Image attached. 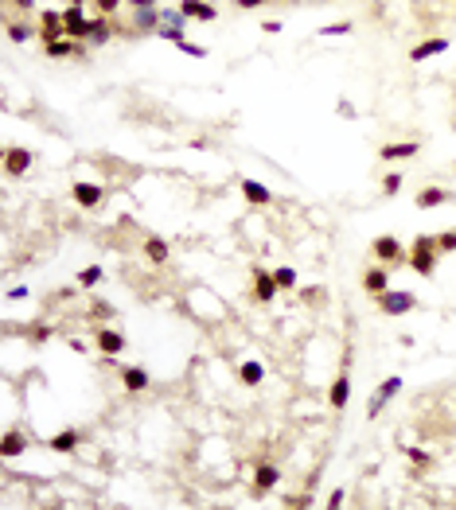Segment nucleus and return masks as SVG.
<instances>
[{
  "label": "nucleus",
  "instance_id": "obj_1",
  "mask_svg": "<svg viewBox=\"0 0 456 510\" xmlns=\"http://www.w3.org/2000/svg\"><path fill=\"white\" fill-rule=\"evenodd\" d=\"M437 261H441L437 234H417L414 246H410V269H414L417 276H433L437 273Z\"/></svg>",
  "mask_w": 456,
  "mask_h": 510
},
{
  "label": "nucleus",
  "instance_id": "obj_2",
  "mask_svg": "<svg viewBox=\"0 0 456 510\" xmlns=\"http://www.w3.org/2000/svg\"><path fill=\"white\" fill-rule=\"evenodd\" d=\"M371 253H374V261H382V265H410V250H405L394 234H379L371 242Z\"/></svg>",
  "mask_w": 456,
  "mask_h": 510
},
{
  "label": "nucleus",
  "instance_id": "obj_3",
  "mask_svg": "<svg viewBox=\"0 0 456 510\" xmlns=\"http://www.w3.org/2000/svg\"><path fill=\"white\" fill-rule=\"evenodd\" d=\"M281 483V468L270 460H258L253 464V499H265L270 491H277Z\"/></svg>",
  "mask_w": 456,
  "mask_h": 510
},
{
  "label": "nucleus",
  "instance_id": "obj_4",
  "mask_svg": "<svg viewBox=\"0 0 456 510\" xmlns=\"http://www.w3.org/2000/svg\"><path fill=\"white\" fill-rule=\"evenodd\" d=\"M374 304H379L386 316H405V312L417 308V296L414 293H398V288H386L382 296H374Z\"/></svg>",
  "mask_w": 456,
  "mask_h": 510
},
{
  "label": "nucleus",
  "instance_id": "obj_5",
  "mask_svg": "<svg viewBox=\"0 0 456 510\" xmlns=\"http://www.w3.org/2000/svg\"><path fill=\"white\" fill-rule=\"evenodd\" d=\"M277 293H281V288H277L273 269H262V265L253 269V300H258V304H273V300H277Z\"/></svg>",
  "mask_w": 456,
  "mask_h": 510
},
{
  "label": "nucleus",
  "instance_id": "obj_6",
  "mask_svg": "<svg viewBox=\"0 0 456 510\" xmlns=\"http://www.w3.org/2000/svg\"><path fill=\"white\" fill-rule=\"evenodd\" d=\"M32 160H35L32 148H20V144H12V148H4V172H8L12 179H16V176H27Z\"/></svg>",
  "mask_w": 456,
  "mask_h": 510
},
{
  "label": "nucleus",
  "instance_id": "obj_7",
  "mask_svg": "<svg viewBox=\"0 0 456 510\" xmlns=\"http://www.w3.org/2000/svg\"><path fill=\"white\" fill-rule=\"evenodd\" d=\"M67 35V24H63V12L59 8H47L39 16V39H43V47L47 43H55V39H63Z\"/></svg>",
  "mask_w": 456,
  "mask_h": 510
},
{
  "label": "nucleus",
  "instance_id": "obj_8",
  "mask_svg": "<svg viewBox=\"0 0 456 510\" xmlns=\"http://www.w3.org/2000/svg\"><path fill=\"white\" fill-rule=\"evenodd\" d=\"M113 32H121V27H113V24H110V16H94V20H86V43H90V47H101V43H110V39H113Z\"/></svg>",
  "mask_w": 456,
  "mask_h": 510
},
{
  "label": "nucleus",
  "instance_id": "obj_9",
  "mask_svg": "<svg viewBox=\"0 0 456 510\" xmlns=\"http://www.w3.org/2000/svg\"><path fill=\"white\" fill-rule=\"evenodd\" d=\"M94 343H98V351L106 355V359H118V355L129 347V343H125V335L113 331V327H101V331L94 335Z\"/></svg>",
  "mask_w": 456,
  "mask_h": 510
},
{
  "label": "nucleus",
  "instance_id": "obj_10",
  "mask_svg": "<svg viewBox=\"0 0 456 510\" xmlns=\"http://www.w3.org/2000/svg\"><path fill=\"white\" fill-rule=\"evenodd\" d=\"M70 195H75V203L82 210H94V207H101V199H106V187H98V184H75L70 187Z\"/></svg>",
  "mask_w": 456,
  "mask_h": 510
},
{
  "label": "nucleus",
  "instance_id": "obj_11",
  "mask_svg": "<svg viewBox=\"0 0 456 510\" xmlns=\"http://www.w3.org/2000/svg\"><path fill=\"white\" fill-rule=\"evenodd\" d=\"M347 402H351V374H339L336 382L328 385V405H331L336 413H343Z\"/></svg>",
  "mask_w": 456,
  "mask_h": 510
},
{
  "label": "nucleus",
  "instance_id": "obj_12",
  "mask_svg": "<svg viewBox=\"0 0 456 510\" xmlns=\"http://www.w3.org/2000/svg\"><path fill=\"white\" fill-rule=\"evenodd\" d=\"M238 187H242V199L253 203V207H270V203H273V191L262 184V179H242Z\"/></svg>",
  "mask_w": 456,
  "mask_h": 510
},
{
  "label": "nucleus",
  "instance_id": "obj_13",
  "mask_svg": "<svg viewBox=\"0 0 456 510\" xmlns=\"http://www.w3.org/2000/svg\"><path fill=\"white\" fill-rule=\"evenodd\" d=\"M121 385H125L129 393H144L152 385V374L144 366H121Z\"/></svg>",
  "mask_w": 456,
  "mask_h": 510
},
{
  "label": "nucleus",
  "instance_id": "obj_14",
  "mask_svg": "<svg viewBox=\"0 0 456 510\" xmlns=\"http://www.w3.org/2000/svg\"><path fill=\"white\" fill-rule=\"evenodd\" d=\"M179 12H184L187 20H203V24L219 20V8H215V4H207V0H179Z\"/></svg>",
  "mask_w": 456,
  "mask_h": 510
},
{
  "label": "nucleus",
  "instance_id": "obj_15",
  "mask_svg": "<svg viewBox=\"0 0 456 510\" xmlns=\"http://www.w3.org/2000/svg\"><path fill=\"white\" fill-rule=\"evenodd\" d=\"M422 152V144L417 141H402V144H382L379 148V160H386V164H398V160H410Z\"/></svg>",
  "mask_w": 456,
  "mask_h": 510
},
{
  "label": "nucleus",
  "instance_id": "obj_16",
  "mask_svg": "<svg viewBox=\"0 0 456 510\" xmlns=\"http://www.w3.org/2000/svg\"><path fill=\"white\" fill-rule=\"evenodd\" d=\"M47 59H70V55H86V43H78V39H70V35H63V39H55V43H47Z\"/></svg>",
  "mask_w": 456,
  "mask_h": 510
},
{
  "label": "nucleus",
  "instance_id": "obj_17",
  "mask_svg": "<svg viewBox=\"0 0 456 510\" xmlns=\"http://www.w3.org/2000/svg\"><path fill=\"white\" fill-rule=\"evenodd\" d=\"M363 288H367L371 296H382V293L390 288V273H386V265H382V261H379V265H371V269L363 273Z\"/></svg>",
  "mask_w": 456,
  "mask_h": 510
},
{
  "label": "nucleus",
  "instance_id": "obj_18",
  "mask_svg": "<svg viewBox=\"0 0 456 510\" xmlns=\"http://www.w3.org/2000/svg\"><path fill=\"white\" fill-rule=\"evenodd\" d=\"M445 51H448L445 35H437V39H422L414 51H410V63H425V59H433V55H445Z\"/></svg>",
  "mask_w": 456,
  "mask_h": 510
},
{
  "label": "nucleus",
  "instance_id": "obj_19",
  "mask_svg": "<svg viewBox=\"0 0 456 510\" xmlns=\"http://www.w3.org/2000/svg\"><path fill=\"white\" fill-rule=\"evenodd\" d=\"M414 203H417V210H433V207H445V203H452V191H445V187H422Z\"/></svg>",
  "mask_w": 456,
  "mask_h": 510
},
{
  "label": "nucleus",
  "instance_id": "obj_20",
  "mask_svg": "<svg viewBox=\"0 0 456 510\" xmlns=\"http://www.w3.org/2000/svg\"><path fill=\"white\" fill-rule=\"evenodd\" d=\"M141 250H144V257H148L152 265H168V257H172L168 242H164L160 234H148V238H144V246H141Z\"/></svg>",
  "mask_w": 456,
  "mask_h": 510
},
{
  "label": "nucleus",
  "instance_id": "obj_21",
  "mask_svg": "<svg viewBox=\"0 0 456 510\" xmlns=\"http://www.w3.org/2000/svg\"><path fill=\"white\" fill-rule=\"evenodd\" d=\"M160 24H164V16H160V8H133V27L137 32H160Z\"/></svg>",
  "mask_w": 456,
  "mask_h": 510
},
{
  "label": "nucleus",
  "instance_id": "obj_22",
  "mask_svg": "<svg viewBox=\"0 0 456 510\" xmlns=\"http://www.w3.org/2000/svg\"><path fill=\"white\" fill-rule=\"evenodd\" d=\"M78 444H82V433H75V428H63V433H55L47 440L51 452H59V456H67V452H75Z\"/></svg>",
  "mask_w": 456,
  "mask_h": 510
},
{
  "label": "nucleus",
  "instance_id": "obj_23",
  "mask_svg": "<svg viewBox=\"0 0 456 510\" xmlns=\"http://www.w3.org/2000/svg\"><path fill=\"white\" fill-rule=\"evenodd\" d=\"M27 452V436L24 433H8L4 440H0V456L4 460H16V456H24Z\"/></svg>",
  "mask_w": 456,
  "mask_h": 510
},
{
  "label": "nucleus",
  "instance_id": "obj_24",
  "mask_svg": "<svg viewBox=\"0 0 456 510\" xmlns=\"http://www.w3.org/2000/svg\"><path fill=\"white\" fill-rule=\"evenodd\" d=\"M238 378H242L246 385H262V378H265V366L258 359H246L242 366H238Z\"/></svg>",
  "mask_w": 456,
  "mask_h": 510
},
{
  "label": "nucleus",
  "instance_id": "obj_25",
  "mask_svg": "<svg viewBox=\"0 0 456 510\" xmlns=\"http://www.w3.org/2000/svg\"><path fill=\"white\" fill-rule=\"evenodd\" d=\"M101 276H106V269H101V265H86V269H78L75 281H78V288H94Z\"/></svg>",
  "mask_w": 456,
  "mask_h": 510
},
{
  "label": "nucleus",
  "instance_id": "obj_26",
  "mask_svg": "<svg viewBox=\"0 0 456 510\" xmlns=\"http://www.w3.org/2000/svg\"><path fill=\"white\" fill-rule=\"evenodd\" d=\"M35 35H39V27H32V24H16V20L8 24V39L12 43H27V39H35Z\"/></svg>",
  "mask_w": 456,
  "mask_h": 510
},
{
  "label": "nucleus",
  "instance_id": "obj_27",
  "mask_svg": "<svg viewBox=\"0 0 456 510\" xmlns=\"http://www.w3.org/2000/svg\"><path fill=\"white\" fill-rule=\"evenodd\" d=\"M24 335H27V343H35V347H39V343H51V335H55V327H51V324H32Z\"/></svg>",
  "mask_w": 456,
  "mask_h": 510
},
{
  "label": "nucleus",
  "instance_id": "obj_28",
  "mask_svg": "<svg viewBox=\"0 0 456 510\" xmlns=\"http://www.w3.org/2000/svg\"><path fill=\"white\" fill-rule=\"evenodd\" d=\"M273 276H277V288H281V293H293V288H296V269L277 265V269H273Z\"/></svg>",
  "mask_w": 456,
  "mask_h": 510
},
{
  "label": "nucleus",
  "instance_id": "obj_29",
  "mask_svg": "<svg viewBox=\"0 0 456 510\" xmlns=\"http://www.w3.org/2000/svg\"><path fill=\"white\" fill-rule=\"evenodd\" d=\"M121 4H129V0H94V12L98 16H118Z\"/></svg>",
  "mask_w": 456,
  "mask_h": 510
},
{
  "label": "nucleus",
  "instance_id": "obj_30",
  "mask_svg": "<svg viewBox=\"0 0 456 510\" xmlns=\"http://www.w3.org/2000/svg\"><path fill=\"white\" fill-rule=\"evenodd\" d=\"M398 390H402V374H390L386 382L379 385V397H382V402H390V397H394Z\"/></svg>",
  "mask_w": 456,
  "mask_h": 510
},
{
  "label": "nucleus",
  "instance_id": "obj_31",
  "mask_svg": "<svg viewBox=\"0 0 456 510\" xmlns=\"http://www.w3.org/2000/svg\"><path fill=\"white\" fill-rule=\"evenodd\" d=\"M160 16H164V27H179V32H184L187 16H184L179 8H160Z\"/></svg>",
  "mask_w": 456,
  "mask_h": 510
},
{
  "label": "nucleus",
  "instance_id": "obj_32",
  "mask_svg": "<svg viewBox=\"0 0 456 510\" xmlns=\"http://www.w3.org/2000/svg\"><path fill=\"white\" fill-rule=\"evenodd\" d=\"M351 32V20H339V24H324L320 35H328V39H336V35H347Z\"/></svg>",
  "mask_w": 456,
  "mask_h": 510
},
{
  "label": "nucleus",
  "instance_id": "obj_33",
  "mask_svg": "<svg viewBox=\"0 0 456 510\" xmlns=\"http://www.w3.org/2000/svg\"><path fill=\"white\" fill-rule=\"evenodd\" d=\"M437 250H441V253H456V230H445V234H437Z\"/></svg>",
  "mask_w": 456,
  "mask_h": 510
},
{
  "label": "nucleus",
  "instance_id": "obj_34",
  "mask_svg": "<svg viewBox=\"0 0 456 510\" xmlns=\"http://www.w3.org/2000/svg\"><path fill=\"white\" fill-rule=\"evenodd\" d=\"M179 51H184V55H191V59H207V47H199V43H191V39L179 43Z\"/></svg>",
  "mask_w": 456,
  "mask_h": 510
},
{
  "label": "nucleus",
  "instance_id": "obj_35",
  "mask_svg": "<svg viewBox=\"0 0 456 510\" xmlns=\"http://www.w3.org/2000/svg\"><path fill=\"white\" fill-rule=\"evenodd\" d=\"M285 506H293V510L312 506V495H289V499H285Z\"/></svg>",
  "mask_w": 456,
  "mask_h": 510
},
{
  "label": "nucleus",
  "instance_id": "obj_36",
  "mask_svg": "<svg viewBox=\"0 0 456 510\" xmlns=\"http://www.w3.org/2000/svg\"><path fill=\"white\" fill-rule=\"evenodd\" d=\"M382 409H386V402H382L379 393H374L371 402H367V421H374V417H379V413H382Z\"/></svg>",
  "mask_w": 456,
  "mask_h": 510
},
{
  "label": "nucleus",
  "instance_id": "obj_37",
  "mask_svg": "<svg viewBox=\"0 0 456 510\" xmlns=\"http://www.w3.org/2000/svg\"><path fill=\"white\" fill-rule=\"evenodd\" d=\"M398 187H402V176H398V172H390V176L382 179V191H386V195H398Z\"/></svg>",
  "mask_w": 456,
  "mask_h": 510
},
{
  "label": "nucleus",
  "instance_id": "obj_38",
  "mask_svg": "<svg viewBox=\"0 0 456 510\" xmlns=\"http://www.w3.org/2000/svg\"><path fill=\"white\" fill-rule=\"evenodd\" d=\"M405 456H410V460H414V464H429V452H422V448H410V444H405Z\"/></svg>",
  "mask_w": 456,
  "mask_h": 510
},
{
  "label": "nucleus",
  "instance_id": "obj_39",
  "mask_svg": "<svg viewBox=\"0 0 456 510\" xmlns=\"http://www.w3.org/2000/svg\"><path fill=\"white\" fill-rule=\"evenodd\" d=\"M343 499H347V495H343V491H339V487H336V491L328 495V510H339V506H343Z\"/></svg>",
  "mask_w": 456,
  "mask_h": 510
},
{
  "label": "nucleus",
  "instance_id": "obj_40",
  "mask_svg": "<svg viewBox=\"0 0 456 510\" xmlns=\"http://www.w3.org/2000/svg\"><path fill=\"white\" fill-rule=\"evenodd\" d=\"M24 296H32V293H27L24 285H16V288H8V293H4V300H24Z\"/></svg>",
  "mask_w": 456,
  "mask_h": 510
},
{
  "label": "nucleus",
  "instance_id": "obj_41",
  "mask_svg": "<svg viewBox=\"0 0 456 510\" xmlns=\"http://www.w3.org/2000/svg\"><path fill=\"white\" fill-rule=\"evenodd\" d=\"M300 296H304V300H312V304H316V300H324V288H304Z\"/></svg>",
  "mask_w": 456,
  "mask_h": 510
},
{
  "label": "nucleus",
  "instance_id": "obj_42",
  "mask_svg": "<svg viewBox=\"0 0 456 510\" xmlns=\"http://www.w3.org/2000/svg\"><path fill=\"white\" fill-rule=\"evenodd\" d=\"M262 32H265V35H277V32H281V20H265Z\"/></svg>",
  "mask_w": 456,
  "mask_h": 510
},
{
  "label": "nucleus",
  "instance_id": "obj_43",
  "mask_svg": "<svg viewBox=\"0 0 456 510\" xmlns=\"http://www.w3.org/2000/svg\"><path fill=\"white\" fill-rule=\"evenodd\" d=\"M12 8H20V12H32L35 8V0H8Z\"/></svg>",
  "mask_w": 456,
  "mask_h": 510
},
{
  "label": "nucleus",
  "instance_id": "obj_44",
  "mask_svg": "<svg viewBox=\"0 0 456 510\" xmlns=\"http://www.w3.org/2000/svg\"><path fill=\"white\" fill-rule=\"evenodd\" d=\"M129 8H156V0H129Z\"/></svg>",
  "mask_w": 456,
  "mask_h": 510
},
{
  "label": "nucleus",
  "instance_id": "obj_45",
  "mask_svg": "<svg viewBox=\"0 0 456 510\" xmlns=\"http://www.w3.org/2000/svg\"><path fill=\"white\" fill-rule=\"evenodd\" d=\"M265 0H238V8H262Z\"/></svg>",
  "mask_w": 456,
  "mask_h": 510
},
{
  "label": "nucleus",
  "instance_id": "obj_46",
  "mask_svg": "<svg viewBox=\"0 0 456 510\" xmlns=\"http://www.w3.org/2000/svg\"><path fill=\"white\" fill-rule=\"evenodd\" d=\"M70 4H82V8H86V0H70Z\"/></svg>",
  "mask_w": 456,
  "mask_h": 510
}]
</instances>
